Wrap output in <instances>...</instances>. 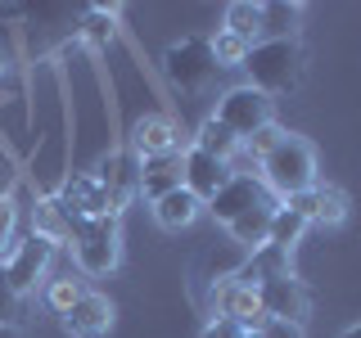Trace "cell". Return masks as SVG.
Listing matches in <instances>:
<instances>
[{
  "label": "cell",
  "mask_w": 361,
  "mask_h": 338,
  "mask_svg": "<svg viewBox=\"0 0 361 338\" xmlns=\"http://www.w3.org/2000/svg\"><path fill=\"white\" fill-rule=\"evenodd\" d=\"M82 32H86L90 45H109L113 37H118V14H113V9H86Z\"/></svg>",
  "instance_id": "603a6c76"
},
{
  "label": "cell",
  "mask_w": 361,
  "mask_h": 338,
  "mask_svg": "<svg viewBox=\"0 0 361 338\" xmlns=\"http://www.w3.org/2000/svg\"><path fill=\"white\" fill-rule=\"evenodd\" d=\"M248 86L262 90V95H289V90L302 86V73H307V50H302L298 37L289 41H257L244 59Z\"/></svg>",
  "instance_id": "6da1fadb"
},
{
  "label": "cell",
  "mask_w": 361,
  "mask_h": 338,
  "mask_svg": "<svg viewBox=\"0 0 361 338\" xmlns=\"http://www.w3.org/2000/svg\"><path fill=\"white\" fill-rule=\"evenodd\" d=\"M195 149H203V154H212V158H221V163H231L235 154H240V135H235L226 122H217V118H208L199 127V135H195Z\"/></svg>",
  "instance_id": "ac0fdd59"
},
{
  "label": "cell",
  "mask_w": 361,
  "mask_h": 338,
  "mask_svg": "<svg viewBox=\"0 0 361 338\" xmlns=\"http://www.w3.org/2000/svg\"><path fill=\"white\" fill-rule=\"evenodd\" d=\"M131 149L140 154V163L145 158H176V149H180L176 118H167V113H145L131 127Z\"/></svg>",
  "instance_id": "30bf717a"
},
{
  "label": "cell",
  "mask_w": 361,
  "mask_h": 338,
  "mask_svg": "<svg viewBox=\"0 0 361 338\" xmlns=\"http://www.w3.org/2000/svg\"><path fill=\"white\" fill-rule=\"evenodd\" d=\"M50 257H54V239L41 230H32L27 239H18V248L9 253L5 262V289L23 298V293L37 289V280H45V270H50Z\"/></svg>",
  "instance_id": "5b68a950"
},
{
  "label": "cell",
  "mask_w": 361,
  "mask_h": 338,
  "mask_svg": "<svg viewBox=\"0 0 361 338\" xmlns=\"http://www.w3.org/2000/svg\"><path fill=\"white\" fill-rule=\"evenodd\" d=\"M199 212H203V203L190 194L185 185L172 189V194H163V199L154 203V217H158V225H163V230H185V225H195Z\"/></svg>",
  "instance_id": "9a60e30c"
},
{
  "label": "cell",
  "mask_w": 361,
  "mask_h": 338,
  "mask_svg": "<svg viewBox=\"0 0 361 338\" xmlns=\"http://www.w3.org/2000/svg\"><path fill=\"white\" fill-rule=\"evenodd\" d=\"M68 234H73L77 266H82L86 275H109V270L122 262V234H118V217L77 221Z\"/></svg>",
  "instance_id": "3957f363"
},
{
  "label": "cell",
  "mask_w": 361,
  "mask_h": 338,
  "mask_svg": "<svg viewBox=\"0 0 361 338\" xmlns=\"http://www.w3.org/2000/svg\"><path fill=\"white\" fill-rule=\"evenodd\" d=\"M343 338H361V325H348V330H343Z\"/></svg>",
  "instance_id": "1f68e13d"
},
{
  "label": "cell",
  "mask_w": 361,
  "mask_h": 338,
  "mask_svg": "<svg viewBox=\"0 0 361 338\" xmlns=\"http://www.w3.org/2000/svg\"><path fill=\"white\" fill-rule=\"evenodd\" d=\"M298 23H302V5L271 0V5H262V41H289V37H298Z\"/></svg>",
  "instance_id": "e0dca14e"
},
{
  "label": "cell",
  "mask_w": 361,
  "mask_h": 338,
  "mask_svg": "<svg viewBox=\"0 0 361 338\" xmlns=\"http://www.w3.org/2000/svg\"><path fill=\"white\" fill-rule=\"evenodd\" d=\"M0 289H5V266H0Z\"/></svg>",
  "instance_id": "d6a6232c"
},
{
  "label": "cell",
  "mask_w": 361,
  "mask_h": 338,
  "mask_svg": "<svg viewBox=\"0 0 361 338\" xmlns=\"http://www.w3.org/2000/svg\"><path fill=\"white\" fill-rule=\"evenodd\" d=\"M217 122H226L240 140H248L253 131H262V127L276 122V104H271V95H262V90H253V86H235V90L221 95Z\"/></svg>",
  "instance_id": "8992f818"
},
{
  "label": "cell",
  "mask_w": 361,
  "mask_h": 338,
  "mask_svg": "<svg viewBox=\"0 0 361 338\" xmlns=\"http://www.w3.org/2000/svg\"><path fill=\"white\" fill-rule=\"evenodd\" d=\"M113 302L104 293H82V302H77L73 311H63V334L68 338H104L113 330Z\"/></svg>",
  "instance_id": "7c38bea8"
},
{
  "label": "cell",
  "mask_w": 361,
  "mask_h": 338,
  "mask_svg": "<svg viewBox=\"0 0 361 338\" xmlns=\"http://www.w3.org/2000/svg\"><path fill=\"white\" fill-rule=\"evenodd\" d=\"M0 73H5V50H0Z\"/></svg>",
  "instance_id": "836d02e7"
},
{
  "label": "cell",
  "mask_w": 361,
  "mask_h": 338,
  "mask_svg": "<svg viewBox=\"0 0 361 338\" xmlns=\"http://www.w3.org/2000/svg\"><path fill=\"white\" fill-rule=\"evenodd\" d=\"M217 311L226 320L244 325V330H267V311H262V298H257L253 284H240V280L217 284Z\"/></svg>",
  "instance_id": "4fadbf2b"
},
{
  "label": "cell",
  "mask_w": 361,
  "mask_h": 338,
  "mask_svg": "<svg viewBox=\"0 0 361 338\" xmlns=\"http://www.w3.org/2000/svg\"><path fill=\"white\" fill-rule=\"evenodd\" d=\"M253 208H280V199L262 185V176H257V172H235L217 189V199L208 203V212L221 225H231L235 217H244V212H253Z\"/></svg>",
  "instance_id": "52a82bcc"
},
{
  "label": "cell",
  "mask_w": 361,
  "mask_h": 338,
  "mask_svg": "<svg viewBox=\"0 0 361 338\" xmlns=\"http://www.w3.org/2000/svg\"><path fill=\"white\" fill-rule=\"evenodd\" d=\"M14 180H18V172H14V158H9L5 149H0V199H9Z\"/></svg>",
  "instance_id": "83f0119b"
},
{
  "label": "cell",
  "mask_w": 361,
  "mask_h": 338,
  "mask_svg": "<svg viewBox=\"0 0 361 338\" xmlns=\"http://www.w3.org/2000/svg\"><path fill=\"white\" fill-rule=\"evenodd\" d=\"M82 293H86V284L82 280H73V275H59V280H50V284H45V302H50L54 311H73L77 302H82Z\"/></svg>",
  "instance_id": "7402d4cb"
},
{
  "label": "cell",
  "mask_w": 361,
  "mask_h": 338,
  "mask_svg": "<svg viewBox=\"0 0 361 338\" xmlns=\"http://www.w3.org/2000/svg\"><path fill=\"white\" fill-rule=\"evenodd\" d=\"M257 298H262V311L267 320H285V325H298L312 315V293L302 280L293 275H280V280H267V284H257Z\"/></svg>",
  "instance_id": "ba28073f"
},
{
  "label": "cell",
  "mask_w": 361,
  "mask_h": 338,
  "mask_svg": "<svg viewBox=\"0 0 361 338\" xmlns=\"http://www.w3.org/2000/svg\"><path fill=\"white\" fill-rule=\"evenodd\" d=\"M199 338H262V330H244V325H235V320H226V315H217V320H212Z\"/></svg>",
  "instance_id": "4316f807"
},
{
  "label": "cell",
  "mask_w": 361,
  "mask_h": 338,
  "mask_svg": "<svg viewBox=\"0 0 361 338\" xmlns=\"http://www.w3.org/2000/svg\"><path fill=\"white\" fill-rule=\"evenodd\" d=\"M226 32L231 37H240L248 45L262 41V5H253V0H235V5H226Z\"/></svg>",
  "instance_id": "d6986e66"
},
{
  "label": "cell",
  "mask_w": 361,
  "mask_h": 338,
  "mask_svg": "<svg viewBox=\"0 0 361 338\" xmlns=\"http://www.w3.org/2000/svg\"><path fill=\"white\" fill-rule=\"evenodd\" d=\"M14 315H18V298L9 289H0V325H14Z\"/></svg>",
  "instance_id": "f546056e"
},
{
  "label": "cell",
  "mask_w": 361,
  "mask_h": 338,
  "mask_svg": "<svg viewBox=\"0 0 361 338\" xmlns=\"http://www.w3.org/2000/svg\"><path fill=\"white\" fill-rule=\"evenodd\" d=\"M271 217H276V208H253V212H244V217H235L226 230H231V239L240 248L257 253V248L271 239Z\"/></svg>",
  "instance_id": "2e32d148"
},
{
  "label": "cell",
  "mask_w": 361,
  "mask_h": 338,
  "mask_svg": "<svg viewBox=\"0 0 361 338\" xmlns=\"http://www.w3.org/2000/svg\"><path fill=\"white\" fill-rule=\"evenodd\" d=\"M0 338H23V330L18 325H0Z\"/></svg>",
  "instance_id": "4dcf8cb0"
},
{
  "label": "cell",
  "mask_w": 361,
  "mask_h": 338,
  "mask_svg": "<svg viewBox=\"0 0 361 338\" xmlns=\"http://www.w3.org/2000/svg\"><path fill=\"white\" fill-rule=\"evenodd\" d=\"M163 73L167 82L180 86V90H203L217 73V54H212V41L203 37H185V41H172L163 54Z\"/></svg>",
  "instance_id": "277c9868"
},
{
  "label": "cell",
  "mask_w": 361,
  "mask_h": 338,
  "mask_svg": "<svg viewBox=\"0 0 361 338\" xmlns=\"http://www.w3.org/2000/svg\"><path fill=\"white\" fill-rule=\"evenodd\" d=\"M262 338H302V330H298V325H285V320H267Z\"/></svg>",
  "instance_id": "f1b7e54d"
},
{
  "label": "cell",
  "mask_w": 361,
  "mask_h": 338,
  "mask_svg": "<svg viewBox=\"0 0 361 338\" xmlns=\"http://www.w3.org/2000/svg\"><path fill=\"white\" fill-rule=\"evenodd\" d=\"M248 50H253V45L240 41V37H231L226 27L217 32V37H212V54H217V68H244Z\"/></svg>",
  "instance_id": "cb8c5ba5"
},
{
  "label": "cell",
  "mask_w": 361,
  "mask_h": 338,
  "mask_svg": "<svg viewBox=\"0 0 361 338\" xmlns=\"http://www.w3.org/2000/svg\"><path fill=\"white\" fill-rule=\"evenodd\" d=\"M180 172H185V189L203 203V208H208V203L217 199V189L235 176L231 163H221V158H212V154H203V149H190L185 163H180Z\"/></svg>",
  "instance_id": "8fae6325"
},
{
  "label": "cell",
  "mask_w": 361,
  "mask_h": 338,
  "mask_svg": "<svg viewBox=\"0 0 361 338\" xmlns=\"http://www.w3.org/2000/svg\"><path fill=\"white\" fill-rule=\"evenodd\" d=\"M244 262H248V248H212L208 257H203V275H217L221 284H231L235 275H240L244 270Z\"/></svg>",
  "instance_id": "ffe728a7"
},
{
  "label": "cell",
  "mask_w": 361,
  "mask_h": 338,
  "mask_svg": "<svg viewBox=\"0 0 361 338\" xmlns=\"http://www.w3.org/2000/svg\"><path fill=\"white\" fill-rule=\"evenodd\" d=\"M180 185H185L180 158H145V163H140V189L154 203L163 199V194H172V189H180Z\"/></svg>",
  "instance_id": "5bb4252c"
},
{
  "label": "cell",
  "mask_w": 361,
  "mask_h": 338,
  "mask_svg": "<svg viewBox=\"0 0 361 338\" xmlns=\"http://www.w3.org/2000/svg\"><path fill=\"white\" fill-rule=\"evenodd\" d=\"M14 230H18V208L9 199H0V266H5L9 253L18 248V234Z\"/></svg>",
  "instance_id": "484cf974"
},
{
  "label": "cell",
  "mask_w": 361,
  "mask_h": 338,
  "mask_svg": "<svg viewBox=\"0 0 361 338\" xmlns=\"http://www.w3.org/2000/svg\"><path fill=\"white\" fill-rule=\"evenodd\" d=\"M285 208H293L307 225L334 230V225H343V221H348V189H338V185H312L307 194L285 199Z\"/></svg>",
  "instance_id": "9c48e42d"
},
{
  "label": "cell",
  "mask_w": 361,
  "mask_h": 338,
  "mask_svg": "<svg viewBox=\"0 0 361 338\" xmlns=\"http://www.w3.org/2000/svg\"><path fill=\"white\" fill-rule=\"evenodd\" d=\"M280 140H285V131H280L276 122H271V127H262V131H253L248 140H240V144H248V167H262V158L276 149Z\"/></svg>",
  "instance_id": "d4e9b609"
},
{
  "label": "cell",
  "mask_w": 361,
  "mask_h": 338,
  "mask_svg": "<svg viewBox=\"0 0 361 338\" xmlns=\"http://www.w3.org/2000/svg\"><path fill=\"white\" fill-rule=\"evenodd\" d=\"M302 230H307V221H302L293 208H285V203H280L276 217H271V239H267V244H276V248H285V253H293V244L302 239Z\"/></svg>",
  "instance_id": "44dd1931"
},
{
  "label": "cell",
  "mask_w": 361,
  "mask_h": 338,
  "mask_svg": "<svg viewBox=\"0 0 361 338\" xmlns=\"http://www.w3.org/2000/svg\"><path fill=\"white\" fill-rule=\"evenodd\" d=\"M262 185L280 199L307 194L316 185V154L302 135H285V140L262 158Z\"/></svg>",
  "instance_id": "7a4b0ae2"
}]
</instances>
